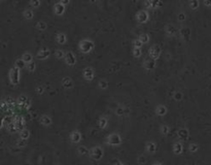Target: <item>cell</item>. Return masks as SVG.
I'll list each match as a JSON object with an SVG mask.
<instances>
[{
	"label": "cell",
	"mask_w": 211,
	"mask_h": 165,
	"mask_svg": "<svg viewBox=\"0 0 211 165\" xmlns=\"http://www.w3.org/2000/svg\"><path fill=\"white\" fill-rule=\"evenodd\" d=\"M78 49L82 54H89L95 49V43L93 40L89 39V38H84L79 41L78 43Z\"/></svg>",
	"instance_id": "1"
},
{
	"label": "cell",
	"mask_w": 211,
	"mask_h": 165,
	"mask_svg": "<svg viewBox=\"0 0 211 165\" xmlns=\"http://www.w3.org/2000/svg\"><path fill=\"white\" fill-rule=\"evenodd\" d=\"M16 105L20 109H28L31 106L30 98L26 95H20L16 99Z\"/></svg>",
	"instance_id": "2"
},
{
	"label": "cell",
	"mask_w": 211,
	"mask_h": 165,
	"mask_svg": "<svg viewBox=\"0 0 211 165\" xmlns=\"http://www.w3.org/2000/svg\"><path fill=\"white\" fill-rule=\"evenodd\" d=\"M103 156H104V151L99 146H96V147H94V148H92L90 150V157L93 160L99 161V160H101L103 158Z\"/></svg>",
	"instance_id": "3"
},
{
	"label": "cell",
	"mask_w": 211,
	"mask_h": 165,
	"mask_svg": "<svg viewBox=\"0 0 211 165\" xmlns=\"http://www.w3.org/2000/svg\"><path fill=\"white\" fill-rule=\"evenodd\" d=\"M106 142L107 145L109 146H112V147H116V146H119L122 144V137L118 133H111L108 135L107 139H106Z\"/></svg>",
	"instance_id": "4"
},
{
	"label": "cell",
	"mask_w": 211,
	"mask_h": 165,
	"mask_svg": "<svg viewBox=\"0 0 211 165\" xmlns=\"http://www.w3.org/2000/svg\"><path fill=\"white\" fill-rule=\"evenodd\" d=\"M161 53H162V50H161V48H160V46H158V45H153V46H151V47L149 48V50H148L149 58L152 59V60H155V61H157V60L160 58Z\"/></svg>",
	"instance_id": "5"
},
{
	"label": "cell",
	"mask_w": 211,
	"mask_h": 165,
	"mask_svg": "<svg viewBox=\"0 0 211 165\" xmlns=\"http://www.w3.org/2000/svg\"><path fill=\"white\" fill-rule=\"evenodd\" d=\"M21 80V74H20V69H18L16 67H13L9 70V81L13 85H18Z\"/></svg>",
	"instance_id": "6"
},
{
	"label": "cell",
	"mask_w": 211,
	"mask_h": 165,
	"mask_svg": "<svg viewBox=\"0 0 211 165\" xmlns=\"http://www.w3.org/2000/svg\"><path fill=\"white\" fill-rule=\"evenodd\" d=\"M13 122H14V124H15V126H16V131L22 132L24 129H26V128H25L26 120H25L24 117H22V116H16V118L13 120Z\"/></svg>",
	"instance_id": "7"
},
{
	"label": "cell",
	"mask_w": 211,
	"mask_h": 165,
	"mask_svg": "<svg viewBox=\"0 0 211 165\" xmlns=\"http://www.w3.org/2000/svg\"><path fill=\"white\" fill-rule=\"evenodd\" d=\"M82 76L85 81L88 82H91L94 80L95 78V72H94V69L91 68V67H85L83 69V72H82Z\"/></svg>",
	"instance_id": "8"
},
{
	"label": "cell",
	"mask_w": 211,
	"mask_h": 165,
	"mask_svg": "<svg viewBox=\"0 0 211 165\" xmlns=\"http://www.w3.org/2000/svg\"><path fill=\"white\" fill-rule=\"evenodd\" d=\"M136 19H137V21H138L139 23L144 24V23H146V22L149 20V14L147 13V10L142 9V10H140V12L137 13Z\"/></svg>",
	"instance_id": "9"
},
{
	"label": "cell",
	"mask_w": 211,
	"mask_h": 165,
	"mask_svg": "<svg viewBox=\"0 0 211 165\" xmlns=\"http://www.w3.org/2000/svg\"><path fill=\"white\" fill-rule=\"evenodd\" d=\"M64 59H65V63L68 66H73L76 63V57L72 52H66Z\"/></svg>",
	"instance_id": "10"
},
{
	"label": "cell",
	"mask_w": 211,
	"mask_h": 165,
	"mask_svg": "<svg viewBox=\"0 0 211 165\" xmlns=\"http://www.w3.org/2000/svg\"><path fill=\"white\" fill-rule=\"evenodd\" d=\"M49 56H50V51L47 48H43L40 51H38V53L36 54V58L39 59V60H45L48 59Z\"/></svg>",
	"instance_id": "11"
},
{
	"label": "cell",
	"mask_w": 211,
	"mask_h": 165,
	"mask_svg": "<svg viewBox=\"0 0 211 165\" xmlns=\"http://www.w3.org/2000/svg\"><path fill=\"white\" fill-rule=\"evenodd\" d=\"M69 139H70V141L73 142V144H78V142H81V132L77 131V130L72 131L70 133V135H69Z\"/></svg>",
	"instance_id": "12"
},
{
	"label": "cell",
	"mask_w": 211,
	"mask_h": 165,
	"mask_svg": "<svg viewBox=\"0 0 211 165\" xmlns=\"http://www.w3.org/2000/svg\"><path fill=\"white\" fill-rule=\"evenodd\" d=\"M54 12L57 16H62L65 13V6L61 2H58L54 5Z\"/></svg>",
	"instance_id": "13"
},
{
	"label": "cell",
	"mask_w": 211,
	"mask_h": 165,
	"mask_svg": "<svg viewBox=\"0 0 211 165\" xmlns=\"http://www.w3.org/2000/svg\"><path fill=\"white\" fill-rule=\"evenodd\" d=\"M177 134H178V137L179 139L181 140V141H186L187 139H189V130L186 129V128H181V129H179L178 132H177Z\"/></svg>",
	"instance_id": "14"
},
{
	"label": "cell",
	"mask_w": 211,
	"mask_h": 165,
	"mask_svg": "<svg viewBox=\"0 0 211 165\" xmlns=\"http://www.w3.org/2000/svg\"><path fill=\"white\" fill-rule=\"evenodd\" d=\"M143 67L145 68L146 70H153L155 67H156V61L150 59V58H147L143 62Z\"/></svg>",
	"instance_id": "15"
},
{
	"label": "cell",
	"mask_w": 211,
	"mask_h": 165,
	"mask_svg": "<svg viewBox=\"0 0 211 165\" xmlns=\"http://www.w3.org/2000/svg\"><path fill=\"white\" fill-rule=\"evenodd\" d=\"M39 122H40V124L41 125H43V126H45V127H48V126H50L52 125V123H53V121H52V118L48 115H43L40 117V119H39Z\"/></svg>",
	"instance_id": "16"
},
{
	"label": "cell",
	"mask_w": 211,
	"mask_h": 165,
	"mask_svg": "<svg viewBox=\"0 0 211 165\" xmlns=\"http://www.w3.org/2000/svg\"><path fill=\"white\" fill-rule=\"evenodd\" d=\"M166 33L169 35V36H174V35H176L177 34V28L174 26V25H172V24H168L167 26H166Z\"/></svg>",
	"instance_id": "17"
},
{
	"label": "cell",
	"mask_w": 211,
	"mask_h": 165,
	"mask_svg": "<svg viewBox=\"0 0 211 165\" xmlns=\"http://www.w3.org/2000/svg\"><path fill=\"white\" fill-rule=\"evenodd\" d=\"M73 85H74V82H73V81L69 76H66V78H64L62 80V86L65 89H71L73 87Z\"/></svg>",
	"instance_id": "18"
},
{
	"label": "cell",
	"mask_w": 211,
	"mask_h": 165,
	"mask_svg": "<svg viewBox=\"0 0 211 165\" xmlns=\"http://www.w3.org/2000/svg\"><path fill=\"white\" fill-rule=\"evenodd\" d=\"M156 114L159 117H163L167 114V107L164 104H159L156 108Z\"/></svg>",
	"instance_id": "19"
},
{
	"label": "cell",
	"mask_w": 211,
	"mask_h": 165,
	"mask_svg": "<svg viewBox=\"0 0 211 165\" xmlns=\"http://www.w3.org/2000/svg\"><path fill=\"white\" fill-rule=\"evenodd\" d=\"M145 148L149 154H153V153L157 151V145H156L155 142H152V141H148V142L146 144Z\"/></svg>",
	"instance_id": "20"
},
{
	"label": "cell",
	"mask_w": 211,
	"mask_h": 165,
	"mask_svg": "<svg viewBox=\"0 0 211 165\" xmlns=\"http://www.w3.org/2000/svg\"><path fill=\"white\" fill-rule=\"evenodd\" d=\"M173 152L175 155H180L183 152V146L181 142H175L173 146Z\"/></svg>",
	"instance_id": "21"
},
{
	"label": "cell",
	"mask_w": 211,
	"mask_h": 165,
	"mask_svg": "<svg viewBox=\"0 0 211 165\" xmlns=\"http://www.w3.org/2000/svg\"><path fill=\"white\" fill-rule=\"evenodd\" d=\"M56 40H57L58 43L64 45L66 42V40H67V36H66V34H64V33H58L57 36H56Z\"/></svg>",
	"instance_id": "22"
},
{
	"label": "cell",
	"mask_w": 211,
	"mask_h": 165,
	"mask_svg": "<svg viewBox=\"0 0 211 165\" xmlns=\"http://www.w3.org/2000/svg\"><path fill=\"white\" fill-rule=\"evenodd\" d=\"M180 34H181V36H182V38H183L184 40H189V39H190V36H191V30H190L189 28L184 27V28L181 29Z\"/></svg>",
	"instance_id": "23"
},
{
	"label": "cell",
	"mask_w": 211,
	"mask_h": 165,
	"mask_svg": "<svg viewBox=\"0 0 211 165\" xmlns=\"http://www.w3.org/2000/svg\"><path fill=\"white\" fill-rule=\"evenodd\" d=\"M107 125H108V120L106 118H104V117H101L99 119V121H98V126L101 129H105L107 127Z\"/></svg>",
	"instance_id": "24"
},
{
	"label": "cell",
	"mask_w": 211,
	"mask_h": 165,
	"mask_svg": "<svg viewBox=\"0 0 211 165\" xmlns=\"http://www.w3.org/2000/svg\"><path fill=\"white\" fill-rule=\"evenodd\" d=\"M21 59L26 63V64H28V63H30V62H32L33 60V56L30 54V53H25V54H23L22 55V57H21Z\"/></svg>",
	"instance_id": "25"
},
{
	"label": "cell",
	"mask_w": 211,
	"mask_h": 165,
	"mask_svg": "<svg viewBox=\"0 0 211 165\" xmlns=\"http://www.w3.org/2000/svg\"><path fill=\"white\" fill-rule=\"evenodd\" d=\"M77 152H78V154H79L81 156H85V155L90 154V150L87 148V147H84V146H81V147H78Z\"/></svg>",
	"instance_id": "26"
},
{
	"label": "cell",
	"mask_w": 211,
	"mask_h": 165,
	"mask_svg": "<svg viewBox=\"0 0 211 165\" xmlns=\"http://www.w3.org/2000/svg\"><path fill=\"white\" fill-rule=\"evenodd\" d=\"M29 137H30V131L28 129H24L22 132H20V138L21 139L27 140Z\"/></svg>",
	"instance_id": "27"
},
{
	"label": "cell",
	"mask_w": 211,
	"mask_h": 165,
	"mask_svg": "<svg viewBox=\"0 0 211 165\" xmlns=\"http://www.w3.org/2000/svg\"><path fill=\"white\" fill-rule=\"evenodd\" d=\"M36 27H37V29H38L39 31H44V30L47 29L48 25H47L45 22H43V21H39V22L36 23Z\"/></svg>",
	"instance_id": "28"
},
{
	"label": "cell",
	"mask_w": 211,
	"mask_h": 165,
	"mask_svg": "<svg viewBox=\"0 0 211 165\" xmlns=\"http://www.w3.org/2000/svg\"><path fill=\"white\" fill-rule=\"evenodd\" d=\"M26 66H27V64H26L22 59H18L16 62H15V67H16V68L20 69V70L23 69V68L26 67Z\"/></svg>",
	"instance_id": "29"
},
{
	"label": "cell",
	"mask_w": 211,
	"mask_h": 165,
	"mask_svg": "<svg viewBox=\"0 0 211 165\" xmlns=\"http://www.w3.org/2000/svg\"><path fill=\"white\" fill-rule=\"evenodd\" d=\"M54 55H55L56 58H58V59H62V58H65L66 53H64L63 50H56L55 53H54Z\"/></svg>",
	"instance_id": "30"
},
{
	"label": "cell",
	"mask_w": 211,
	"mask_h": 165,
	"mask_svg": "<svg viewBox=\"0 0 211 165\" xmlns=\"http://www.w3.org/2000/svg\"><path fill=\"white\" fill-rule=\"evenodd\" d=\"M23 15H24L26 20H31L33 16H34V13H33L32 9H26Z\"/></svg>",
	"instance_id": "31"
},
{
	"label": "cell",
	"mask_w": 211,
	"mask_h": 165,
	"mask_svg": "<svg viewBox=\"0 0 211 165\" xmlns=\"http://www.w3.org/2000/svg\"><path fill=\"white\" fill-rule=\"evenodd\" d=\"M126 107H123V106H119V107H117L116 109H115V115L118 116V117H123V116L125 115V112H126Z\"/></svg>",
	"instance_id": "32"
},
{
	"label": "cell",
	"mask_w": 211,
	"mask_h": 165,
	"mask_svg": "<svg viewBox=\"0 0 211 165\" xmlns=\"http://www.w3.org/2000/svg\"><path fill=\"white\" fill-rule=\"evenodd\" d=\"M6 127V130L9 132V133H15L16 132V126H15V124H14V122H12V123H9L7 126H5Z\"/></svg>",
	"instance_id": "33"
},
{
	"label": "cell",
	"mask_w": 211,
	"mask_h": 165,
	"mask_svg": "<svg viewBox=\"0 0 211 165\" xmlns=\"http://www.w3.org/2000/svg\"><path fill=\"white\" fill-rule=\"evenodd\" d=\"M139 40H140L142 43H147V42L149 41V36H148V34H145V33L141 34V35L139 36Z\"/></svg>",
	"instance_id": "34"
},
{
	"label": "cell",
	"mask_w": 211,
	"mask_h": 165,
	"mask_svg": "<svg viewBox=\"0 0 211 165\" xmlns=\"http://www.w3.org/2000/svg\"><path fill=\"white\" fill-rule=\"evenodd\" d=\"M169 131H170V128H169L168 125H162L161 128H160V132L163 135H167L169 133Z\"/></svg>",
	"instance_id": "35"
},
{
	"label": "cell",
	"mask_w": 211,
	"mask_h": 165,
	"mask_svg": "<svg viewBox=\"0 0 211 165\" xmlns=\"http://www.w3.org/2000/svg\"><path fill=\"white\" fill-rule=\"evenodd\" d=\"M141 55H142L141 49H139V48H134V49H133V56H134L135 58H140Z\"/></svg>",
	"instance_id": "36"
},
{
	"label": "cell",
	"mask_w": 211,
	"mask_h": 165,
	"mask_svg": "<svg viewBox=\"0 0 211 165\" xmlns=\"http://www.w3.org/2000/svg\"><path fill=\"white\" fill-rule=\"evenodd\" d=\"M26 145H27V140H24V139H21V138L19 140H16V146L18 148H25Z\"/></svg>",
	"instance_id": "37"
},
{
	"label": "cell",
	"mask_w": 211,
	"mask_h": 165,
	"mask_svg": "<svg viewBox=\"0 0 211 165\" xmlns=\"http://www.w3.org/2000/svg\"><path fill=\"white\" fill-rule=\"evenodd\" d=\"M198 150H199V146H198L197 144H190V146H189V151H190L191 153H196Z\"/></svg>",
	"instance_id": "38"
},
{
	"label": "cell",
	"mask_w": 211,
	"mask_h": 165,
	"mask_svg": "<svg viewBox=\"0 0 211 165\" xmlns=\"http://www.w3.org/2000/svg\"><path fill=\"white\" fill-rule=\"evenodd\" d=\"M189 5H190V8H191V9H193V10H194V9H197V8L199 7V1H197V0H193V1L190 2Z\"/></svg>",
	"instance_id": "39"
},
{
	"label": "cell",
	"mask_w": 211,
	"mask_h": 165,
	"mask_svg": "<svg viewBox=\"0 0 211 165\" xmlns=\"http://www.w3.org/2000/svg\"><path fill=\"white\" fill-rule=\"evenodd\" d=\"M99 87H100L102 90L107 89V88H108V82L105 81V80H101V81L99 82Z\"/></svg>",
	"instance_id": "40"
},
{
	"label": "cell",
	"mask_w": 211,
	"mask_h": 165,
	"mask_svg": "<svg viewBox=\"0 0 211 165\" xmlns=\"http://www.w3.org/2000/svg\"><path fill=\"white\" fill-rule=\"evenodd\" d=\"M26 68L30 71V72H33L34 70H35V68H36V64H35V62L32 61V62H30V63H28L27 66H26Z\"/></svg>",
	"instance_id": "41"
},
{
	"label": "cell",
	"mask_w": 211,
	"mask_h": 165,
	"mask_svg": "<svg viewBox=\"0 0 211 165\" xmlns=\"http://www.w3.org/2000/svg\"><path fill=\"white\" fill-rule=\"evenodd\" d=\"M29 4H30V6H32L33 8H36V7H38L41 4V1H39V0H32V1L29 2Z\"/></svg>",
	"instance_id": "42"
},
{
	"label": "cell",
	"mask_w": 211,
	"mask_h": 165,
	"mask_svg": "<svg viewBox=\"0 0 211 165\" xmlns=\"http://www.w3.org/2000/svg\"><path fill=\"white\" fill-rule=\"evenodd\" d=\"M142 45H143V43L139 40V38H137V39H135V40L133 41V46H134V48H139V49H141Z\"/></svg>",
	"instance_id": "43"
},
{
	"label": "cell",
	"mask_w": 211,
	"mask_h": 165,
	"mask_svg": "<svg viewBox=\"0 0 211 165\" xmlns=\"http://www.w3.org/2000/svg\"><path fill=\"white\" fill-rule=\"evenodd\" d=\"M173 98H174V100H176V101H180V100L182 99V94H181V92H175V93L173 94Z\"/></svg>",
	"instance_id": "44"
},
{
	"label": "cell",
	"mask_w": 211,
	"mask_h": 165,
	"mask_svg": "<svg viewBox=\"0 0 211 165\" xmlns=\"http://www.w3.org/2000/svg\"><path fill=\"white\" fill-rule=\"evenodd\" d=\"M144 6L146 7V9H150V8H153V3H152V0H148L144 2Z\"/></svg>",
	"instance_id": "45"
},
{
	"label": "cell",
	"mask_w": 211,
	"mask_h": 165,
	"mask_svg": "<svg viewBox=\"0 0 211 165\" xmlns=\"http://www.w3.org/2000/svg\"><path fill=\"white\" fill-rule=\"evenodd\" d=\"M35 91L37 92V94L42 95V94L44 93V87H43V86H38V87L36 88V90H35Z\"/></svg>",
	"instance_id": "46"
},
{
	"label": "cell",
	"mask_w": 211,
	"mask_h": 165,
	"mask_svg": "<svg viewBox=\"0 0 211 165\" xmlns=\"http://www.w3.org/2000/svg\"><path fill=\"white\" fill-rule=\"evenodd\" d=\"M178 21L179 22H183V21H185V14L184 13H179L178 14Z\"/></svg>",
	"instance_id": "47"
},
{
	"label": "cell",
	"mask_w": 211,
	"mask_h": 165,
	"mask_svg": "<svg viewBox=\"0 0 211 165\" xmlns=\"http://www.w3.org/2000/svg\"><path fill=\"white\" fill-rule=\"evenodd\" d=\"M145 162H146V159L144 156H140V157L138 158V163H139V164H144Z\"/></svg>",
	"instance_id": "48"
},
{
	"label": "cell",
	"mask_w": 211,
	"mask_h": 165,
	"mask_svg": "<svg viewBox=\"0 0 211 165\" xmlns=\"http://www.w3.org/2000/svg\"><path fill=\"white\" fill-rule=\"evenodd\" d=\"M60 2H61V3H62L64 6H65V5H67V4H69V2H70V1H69V0H61Z\"/></svg>",
	"instance_id": "49"
},
{
	"label": "cell",
	"mask_w": 211,
	"mask_h": 165,
	"mask_svg": "<svg viewBox=\"0 0 211 165\" xmlns=\"http://www.w3.org/2000/svg\"><path fill=\"white\" fill-rule=\"evenodd\" d=\"M204 4L206 6H211V0H205L204 1Z\"/></svg>",
	"instance_id": "50"
},
{
	"label": "cell",
	"mask_w": 211,
	"mask_h": 165,
	"mask_svg": "<svg viewBox=\"0 0 211 165\" xmlns=\"http://www.w3.org/2000/svg\"><path fill=\"white\" fill-rule=\"evenodd\" d=\"M114 165H126V164L122 163V162H121V161H118V160H115V161H114Z\"/></svg>",
	"instance_id": "51"
},
{
	"label": "cell",
	"mask_w": 211,
	"mask_h": 165,
	"mask_svg": "<svg viewBox=\"0 0 211 165\" xmlns=\"http://www.w3.org/2000/svg\"><path fill=\"white\" fill-rule=\"evenodd\" d=\"M153 165H163V164H161V163H159V162H157V163H155Z\"/></svg>",
	"instance_id": "52"
}]
</instances>
